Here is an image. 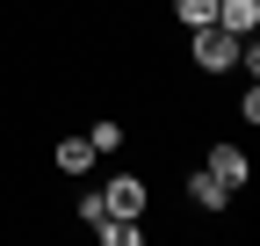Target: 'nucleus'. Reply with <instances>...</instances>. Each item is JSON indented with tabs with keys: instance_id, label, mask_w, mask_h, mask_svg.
<instances>
[{
	"instance_id": "obj_10",
	"label": "nucleus",
	"mask_w": 260,
	"mask_h": 246,
	"mask_svg": "<svg viewBox=\"0 0 260 246\" xmlns=\"http://www.w3.org/2000/svg\"><path fill=\"white\" fill-rule=\"evenodd\" d=\"M102 218H109V203H102V189H87V196H80V225H102Z\"/></svg>"
},
{
	"instance_id": "obj_7",
	"label": "nucleus",
	"mask_w": 260,
	"mask_h": 246,
	"mask_svg": "<svg viewBox=\"0 0 260 246\" xmlns=\"http://www.w3.org/2000/svg\"><path fill=\"white\" fill-rule=\"evenodd\" d=\"M94 232H102L109 246H138V239H145V225H138V218H102Z\"/></svg>"
},
{
	"instance_id": "obj_5",
	"label": "nucleus",
	"mask_w": 260,
	"mask_h": 246,
	"mask_svg": "<svg viewBox=\"0 0 260 246\" xmlns=\"http://www.w3.org/2000/svg\"><path fill=\"white\" fill-rule=\"evenodd\" d=\"M188 203H195V210H224V203H232V189H224L210 167H195V174H188Z\"/></svg>"
},
{
	"instance_id": "obj_8",
	"label": "nucleus",
	"mask_w": 260,
	"mask_h": 246,
	"mask_svg": "<svg viewBox=\"0 0 260 246\" xmlns=\"http://www.w3.org/2000/svg\"><path fill=\"white\" fill-rule=\"evenodd\" d=\"M174 15H181L188 29H203V22H217V0H174Z\"/></svg>"
},
{
	"instance_id": "obj_9",
	"label": "nucleus",
	"mask_w": 260,
	"mask_h": 246,
	"mask_svg": "<svg viewBox=\"0 0 260 246\" xmlns=\"http://www.w3.org/2000/svg\"><path fill=\"white\" fill-rule=\"evenodd\" d=\"M87 138H94V152H116V145H123V123H116V116H102Z\"/></svg>"
},
{
	"instance_id": "obj_1",
	"label": "nucleus",
	"mask_w": 260,
	"mask_h": 246,
	"mask_svg": "<svg viewBox=\"0 0 260 246\" xmlns=\"http://www.w3.org/2000/svg\"><path fill=\"white\" fill-rule=\"evenodd\" d=\"M232 58H239V37H232V29H217V22L195 29V66H203V73H232Z\"/></svg>"
},
{
	"instance_id": "obj_3",
	"label": "nucleus",
	"mask_w": 260,
	"mask_h": 246,
	"mask_svg": "<svg viewBox=\"0 0 260 246\" xmlns=\"http://www.w3.org/2000/svg\"><path fill=\"white\" fill-rule=\"evenodd\" d=\"M203 167H210V174H217V181H224V189H232V196L246 189V174H253L239 145H210V160H203Z\"/></svg>"
},
{
	"instance_id": "obj_4",
	"label": "nucleus",
	"mask_w": 260,
	"mask_h": 246,
	"mask_svg": "<svg viewBox=\"0 0 260 246\" xmlns=\"http://www.w3.org/2000/svg\"><path fill=\"white\" fill-rule=\"evenodd\" d=\"M51 160H58L65 174H73V181H80V174H94V160H102V152H94V138L80 131V138H58V152H51Z\"/></svg>"
},
{
	"instance_id": "obj_6",
	"label": "nucleus",
	"mask_w": 260,
	"mask_h": 246,
	"mask_svg": "<svg viewBox=\"0 0 260 246\" xmlns=\"http://www.w3.org/2000/svg\"><path fill=\"white\" fill-rule=\"evenodd\" d=\"M217 29L253 37V29H260V0H217Z\"/></svg>"
},
{
	"instance_id": "obj_2",
	"label": "nucleus",
	"mask_w": 260,
	"mask_h": 246,
	"mask_svg": "<svg viewBox=\"0 0 260 246\" xmlns=\"http://www.w3.org/2000/svg\"><path fill=\"white\" fill-rule=\"evenodd\" d=\"M102 203H109V218H145V203H152V189L138 174H116L109 189H102Z\"/></svg>"
}]
</instances>
